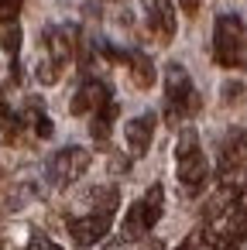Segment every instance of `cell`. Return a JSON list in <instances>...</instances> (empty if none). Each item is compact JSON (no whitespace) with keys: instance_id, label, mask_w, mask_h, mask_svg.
I'll return each mask as SVG.
<instances>
[{"instance_id":"6da1fadb","label":"cell","mask_w":247,"mask_h":250,"mask_svg":"<svg viewBox=\"0 0 247 250\" xmlns=\"http://www.w3.org/2000/svg\"><path fill=\"white\" fill-rule=\"evenodd\" d=\"M213 55L223 69H240L247 62V31L237 14H223L213 31Z\"/></svg>"},{"instance_id":"7a4b0ae2","label":"cell","mask_w":247,"mask_h":250,"mask_svg":"<svg viewBox=\"0 0 247 250\" xmlns=\"http://www.w3.org/2000/svg\"><path fill=\"white\" fill-rule=\"evenodd\" d=\"M165 100H168V110H165V117L175 124L185 110L192 113V110H199V100H196V93H192V79H189V72L179 65V62H168L165 65Z\"/></svg>"},{"instance_id":"3957f363","label":"cell","mask_w":247,"mask_h":250,"mask_svg":"<svg viewBox=\"0 0 247 250\" xmlns=\"http://www.w3.org/2000/svg\"><path fill=\"white\" fill-rule=\"evenodd\" d=\"M86 168H90V151H86V147H62V151L48 161V178H52L55 188H66V185H72Z\"/></svg>"},{"instance_id":"277c9868","label":"cell","mask_w":247,"mask_h":250,"mask_svg":"<svg viewBox=\"0 0 247 250\" xmlns=\"http://www.w3.org/2000/svg\"><path fill=\"white\" fill-rule=\"evenodd\" d=\"M107 233H110V212H93V216L69 223V236L76 240V247H90V243L103 240Z\"/></svg>"},{"instance_id":"5b68a950","label":"cell","mask_w":247,"mask_h":250,"mask_svg":"<svg viewBox=\"0 0 247 250\" xmlns=\"http://www.w3.org/2000/svg\"><path fill=\"white\" fill-rule=\"evenodd\" d=\"M179 182H182V188H185L189 195L202 192V185L209 182V165H206V158H202L199 151L179 158Z\"/></svg>"},{"instance_id":"8992f818","label":"cell","mask_w":247,"mask_h":250,"mask_svg":"<svg viewBox=\"0 0 247 250\" xmlns=\"http://www.w3.org/2000/svg\"><path fill=\"white\" fill-rule=\"evenodd\" d=\"M240 171H247V137L244 134H233L220 147V175L223 178H233Z\"/></svg>"},{"instance_id":"52a82bcc","label":"cell","mask_w":247,"mask_h":250,"mask_svg":"<svg viewBox=\"0 0 247 250\" xmlns=\"http://www.w3.org/2000/svg\"><path fill=\"white\" fill-rule=\"evenodd\" d=\"M45 45L52 48V59L62 65L76 55V45H79V31L72 24H62V28H48L45 31Z\"/></svg>"},{"instance_id":"ba28073f","label":"cell","mask_w":247,"mask_h":250,"mask_svg":"<svg viewBox=\"0 0 247 250\" xmlns=\"http://www.w3.org/2000/svg\"><path fill=\"white\" fill-rule=\"evenodd\" d=\"M155 124H158V113H141L127 124V151L131 154H148L151 147V134H155Z\"/></svg>"},{"instance_id":"9c48e42d","label":"cell","mask_w":247,"mask_h":250,"mask_svg":"<svg viewBox=\"0 0 247 250\" xmlns=\"http://www.w3.org/2000/svg\"><path fill=\"white\" fill-rule=\"evenodd\" d=\"M107 103H110V86L90 79V83H83L79 93L72 96V113H90V110H100V106H107Z\"/></svg>"},{"instance_id":"30bf717a","label":"cell","mask_w":247,"mask_h":250,"mask_svg":"<svg viewBox=\"0 0 247 250\" xmlns=\"http://www.w3.org/2000/svg\"><path fill=\"white\" fill-rule=\"evenodd\" d=\"M144 4H148L151 31H155L161 42H172V35H175V14H172V4H165V0H144Z\"/></svg>"},{"instance_id":"8fae6325","label":"cell","mask_w":247,"mask_h":250,"mask_svg":"<svg viewBox=\"0 0 247 250\" xmlns=\"http://www.w3.org/2000/svg\"><path fill=\"white\" fill-rule=\"evenodd\" d=\"M237 199H240V185L226 182V185H223V188H220V192L209 199V206L202 209V216H206V219H216L220 212H226L230 206H237Z\"/></svg>"},{"instance_id":"7c38bea8","label":"cell","mask_w":247,"mask_h":250,"mask_svg":"<svg viewBox=\"0 0 247 250\" xmlns=\"http://www.w3.org/2000/svg\"><path fill=\"white\" fill-rule=\"evenodd\" d=\"M131 76H134V86L137 89H148L151 83H155V65H151V59L144 55V52H131Z\"/></svg>"},{"instance_id":"4fadbf2b","label":"cell","mask_w":247,"mask_h":250,"mask_svg":"<svg viewBox=\"0 0 247 250\" xmlns=\"http://www.w3.org/2000/svg\"><path fill=\"white\" fill-rule=\"evenodd\" d=\"M148 229H151V223H148V216H144V206L134 202L131 212L124 216V236H127V240H137V236H144Z\"/></svg>"},{"instance_id":"5bb4252c","label":"cell","mask_w":247,"mask_h":250,"mask_svg":"<svg viewBox=\"0 0 247 250\" xmlns=\"http://www.w3.org/2000/svg\"><path fill=\"white\" fill-rule=\"evenodd\" d=\"M113 117H117V106H113V103L100 106V113H96V120H93V127H90V134H93L100 144L110 137V124H113Z\"/></svg>"},{"instance_id":"9a60e30c","label":"cell","mask_w":247,"mask_h":250,"mask_svg":"<svg viewBox=\"0 0 247 250\" xmlns=\"http://www.w3.org/2000/svg\"><path fill=\"white\" fill-rule=\"evenodd\" d=\"M18 130H21V117H14L11 113V106L4 103V96H0V141H14L18 137Z\"/></svg>"},{"instance_id":"2e32d148","label":"cell","mask_w":247,"mask_h":250,"mask_svg":"<svg viewBox=\"0 0 247 250\" xmlns=\"http://www.w3.org/2000/svg\"><path fill=\"white\" fill-rule=\"evenodd\" d=\"M161 202H165V192H161V185H151V188H148V195L141 199V206H144V216H148V223H151V226L161 219Z\"/></svg>"},{"instance_id":"e0dca14e","label":"cell","mask_w":247,"mask_h":250,"mask_svg":"<svg viewBox=\"0 0 247 250\" xmlns=\"http://www.w3.org/2000/svg\"><path fill=\"white\" fill-rule=\"evenodd\" d=\"M93 202H96V212H113V209H117V188H113V185L96 188V192H93Z\"/></svg>"},{"instance_id":"ac0fdd59","label":"cell","mask_w":247,"mask_h":250,"mask_svg":"<svg viewBox=\"0 0 247 250\" xmlns=\"http://www.w3.org/2000/svg\"><path fill=\"white\" fill-rule=\"evenodd\" d=\"M226 236L237 243V240H247V209H237L230 216V226H226Z\"/></svg>"},{"instance_id":"d6986e66","label":"cell","mask_w":247,"mask_h":250,"mask_svg":"<svg viewBox=\"0 0 247 250\" xmlns=\"http://www.w3.org/2000/svg\"><path fill=\"white\" fill-rule=\"evenodd\" d=\"M0 48H4L7 55H18L21 52V28L18 24H7L4 35H0Z\"/></svg>"},{"instance_id":"ffe728a7","label":"cell","mask_w":247,"mask_h":250,"mask_svg":"<svg viewBox=\"0 0 247 250\" xmlns=\"http://www.w3.org/2000/svg\"><path fill=\"white\" fill-rule=\"evenodd\" d=\"M192 151H199V134H196L192 127H185L182 137H179V144H175V154L185 158V154H192Z\"/></svg>"},{"instance_id":"44dd1931","label":"cell","mask_w":247,"mask_h":250,"mask_svg":"<svg viewBox=\"0 0 247 250\" xmlns=\"http://www.w3.org/2000/svg\"><path fill=\"white\" fill-rule=\"evenodd\" d=\"M28 117H31V124H35V134H38V137H52V130H55V127H52V120L38 110V103H31V113H28Z\"/></svg>"},{"instance_id":"7402d4cb","label":"cell","mask_w":247,"mask_h":250,"mask_svg":"<svg viewBox=\"0 0 247 250\" xmlns=\"http://www.w3.org/2000/svg\"><path fill=\"white\" fill-rule=\"evenodd\" d=\"M21 4H24V0H0V21H4V24H14L18 14H21Z\"/></svg>"},{"instance_id":"603a6c76","label":"cell","mask_w":247,"mask_h":250,"mask_svg":"<svg viewBox=\"0 0 247 250\" xmlns=\"http://www.w3.org/2000/svg\"><path fill=\"white\" fill-rule=\"evenodd\" d=\"M59 79V62L52 59V62H42L38 65V83H45V86H52Z\"/></svg>"},{"instance_id":"cb8c5ba5","label":"cell","mask_w":247,"mask_h":250,"mask_svg":"<svg viewBox=\"0 0 247 250\" xmlns=\"http://www.w3.org/2000/svg\"><path fill=\"white\" fill-rule=\"evenodd\" d=\"M28 250H62V247H59V243H52L48 236L35 233V236H31V243H28Z\"/></svg>"},{"instance_id":"d4e9b609","label":"cell","mask_w":247,"mask_h":250,"mask_svg":"<svg viewBox=\"0 0 247 250\" xmlns=\"http://www.w3.org/2000/svg\"><path fill=\"white\" fill-rule=\"evenodd\" d=\"M179 7L185 11V18H196V11H199V0H179Z\"/></svg>"},{"instance_id":"484cf974","label":"cell","mask_w":247,"mask_h":250,"mask_svg":"<svg viewBox=\"0 0 247 250\" xmlns=\"http://www.w3.org/2000/svg\"><path fill=\"white\" fill-rule=\"evenodd\" d=\"M179 250H196V247H192V240H185V243H182Z\"/></svg>"}]
</instances>
